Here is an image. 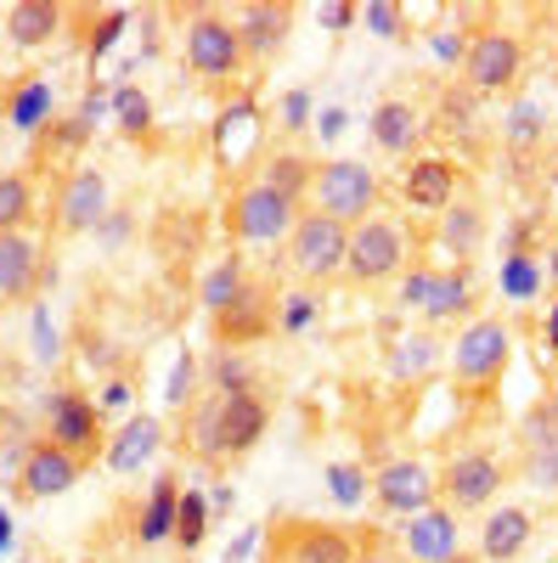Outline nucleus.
<instances>
[{
    "mask_svg": "<svg viewBox=\"0 0 558 563\" xmlns=\"http://www.w3.org/2000/svg\"><path fill=\"white\" fill-rule=\"evenodd\" d=\"M355 563H390V558H355Z\"/></svg>",
    "mask_w": 558,
    "mask_h": 563,
    "instance_id": "nucleus-43",
    "label": "nucleus"
},
{
    "mask_svg": "<svg viewBox=\"0 0 558 563\" xmlns=\"http://www.w3.org/2000/svg\"><path fill=\"white\" fill-rule=\"evenodd\" d=\"M457 158H412L406 175H401V198L412 209H451L457 203Z\"/></svg>",
    "mask_w": 558,
    "mask_h": 563,
    "instance_id": "nucleus-21",
    "label": "nucleus"
},
{
    "mask_svg": "<svg viewBox=\"0 0 558 563\" xmlns=\"http://www.w3.org/2000/svg\"><path fill=\"white\" fill-rule=\"evenodd\" d=\"M366 135H372V147L390 153V158H412L417 147H424V135H429V119L417 113L412 102H379L366 119Z\"/></svg>",
    "mask_w": 558,
    "mask_h": 563,
    "instance_id": "nucleus-20",
    "label": "nucleus"
},
{
    "mask_svg": "<svg viewBox=\"0 0 558 563\" xmlns=\"http://www.w3.org/2000/svg\"><path fill=\"white\" fill-rule=\"evenodd\" d=\"M119 113H124V130H142V124H147V102H142V97H130V90L119 97Z\"/></svg>",
    "mask_w": 558,
    "mask_h": 563,
    "instance_id": "nucleus-38",
    "label": "nucleus"
},
{
    "mask_svg": "<svg viewBox=\"0 0 558 563\" xmlns=\"http://www.w3.org/2000/svg\"><path fill=\"white\" fill-rule=\"evenodd\" d=\"M328 479H333V496H339V501H361V496L372 490V479L361 474V467H333Z\"/></svg>",
    "mask_w": 558,
    "mask_h": 563,
    "instance_id": "nucleus-35",
    "label": "nucleus"
},
{
    "mask_svg": "<svg viewBox=\"0 0 558 563\" xmlns=\"http://www.w3.org/2000/svg\"><path fill=\"white\" fill-rule=\"evenodd\" d=\"M34 220V180L23 169H0V231H29Z\"/></svg>",
    "mask_w": 558,
    "mask_h": 563,
    "instance_id": "nucleus-26",
    "label": "nucleus"
},
{
    "mask_svg": "<svg viewBox=\"0 0 558 563\" xmlns=\"http://www.w3.org/2000/svg\"><path fill=\"white\" fill-rule=\"evenodd\" d=\"M108 214V175L97 164H74L57 186V203H52V231L57 238H79Z\"/></svg>",
    "mask_w": 558,
    "mask_h": 563,
    "instance_id": "nucleus-13",
    "label": "nucleus"
},
{
    "mask_svg": "<svg viewBox=\"0 0 558 563\" xmlns=\"http://www.w3.org/2000/svg\"><path fill=\"white\" fill-rule=\"evenodd\" d=\"M271 327H276V305H271V288H265V282H243V288L231 294L220 310H209V333H215V344H220L226 355L260 344Z\"/></svg>",
    "mask_w": 558,
    "mask_h": 563,
    "instance_id": "nucleus-11",
    "label": "nucleus"
},
{
    "mask_svg": "<svg viewBox=\"0 0 558 563\" xmlns=\"http://www.w3.org/2000/svg\"><path fill=\"white\" fill-rule=\"evenodd\" d=\"M440 243L451 249V260H469V265H474V254H480V243H485V209H480L474 198L451 203L446 220H440Z\"/></svg>",
    "mask_w": 558,
    "mask_h": 563,
    "instance_id": "nucleus-23",
    "label": "nucleus"
},
{
    "mask_svg": "<svg viewBox=\"0 0 558 563\" xmlns=\"http://www.w3.org/2000/svg\"><path fill=\"white\" fill-rule=\"evenodd\" d=\"M321 18H328L333 29H344V23H355V7H328V12H321Z\"/></svg>",
    "mask_w": 558,
    "mask_h": 563,
    "instance_id": "nucleus-39",
    "label": "nucleus"
},
{
    "mask_svg": "<svg viewBox=\"0 0 558 563\" xmlns=\"http://www.w3.org/2000/svg\"><path fill=\"white\" fill-rule=\"evenodd\" d=\"M552 57H558V12H552Z\"/></svg>",
    "mask_w": 558,
    "mask_h": 563,
    "instance_id": "nucleus-42",
    "label": "nucleus"
},
{
    "mask_svg": "<svg viewBox=\"0 0 558 563\" xmlns=\"http://www.w3.org/2000/svg\"><path fill=\"white\" fill-rule=\"evenodd\" d=\"M519 440H525V445H558V395H541V400L525 411Z\"/></svg>",
    "mask_w": 558,
    "mask_h": 563,
    "instance_id": "nucleus-30",
    "label": "nucleus"
},
{
    "mask_svg": "<svg viewBox=\"0 0 558 563\" xmlns=\"http://www.w3.org/2000/svg\"><path fill=\"white\" fill-rule=\"evenodd\" d=\"M310 316H316V299L310 294H288L283 305H276V327H283V333H299Z\"/></svg>",
    "mask_w": 558,
    "mask_h": 563,
    "instance_id": "nucleus-33",
    "label": "nucleus"
},
{
    "mask_svg": "<svg viewBox=\"0 0 558 563\" xmlns=\"http://www.w3.org/2000/svg\"><path fill=\"white\" fill-rule=\"evenodd\" d=\"M530 536H536V512L530 507H496V512H485V525H480V552L491 563H514L530 547Z\"/></svg>",
    "mask_w": 558,
    "mask_h": 563,
    "instance_id": "nucleus-22",
    "label": "nucleus"
},
{
    "mask_svg": "<svg viewBox=\"0 0 558 563\" xmlns=\"http://www.w3.org/2000/svg\"><path fill=\"white\" fill-rule=\"evenodd\" d=\"M243 282H249V276H243V265H238V260H226V265H220V271L209 276V288H204V305H209V310H220V305H226L231 294L243 288Z\"/></svg>",
    "mask_w": 558,
    "mask_h": 563,
    "instance_id": "nucleus-31",
    "label": "nucleus"
},
{
    "mask_svg": "<svg viewBox=\"0 0 558 563\" xmlns=\"http://www.w3.org/2000/svg\"><path fill=\"white\" fill-rule=\"evenodd\" d=\"M45 108H52L45 85H40V79H29V90L18 97V108H12V113H18V124H23V130H40V113H45Z\"/></svg>",
    "mask_w": 558,
    "mask_h": 563,
    "instance_id": "nucleus-34",
    "label": "nucleus"
},
{
    "mask_svg": "<svg viewBox=\"0 0 558 563\" xmlns=\"http://www.w3.org/2000/svg\"><path fill=\"white\" fill-rule=\"evenodd\" d=\"M299 214H305L299 203H288L283 192H271V186L254 175V180H243L238 192H231V203H226V231H231L238 243H288V231H294Z\"/></svg>",
    "mask_w": 558,
    "mask_h": 563,
    "instance_id": "nucleus-10",
    "label": "nucleus"
},
{
    "mask_svg": "<svg viewBox=\"0 0 558 563\" xmlns=\"http://www.w3.org/2000/svg\"><path fill=\"white\" fill-rule=\"evenodd\" d=\"M514 474H519L530 490L558 496V445H525L519 462H514Z\"/></svg>",
    "mask_w": 558,
    "mask_h": 563,
    "instance_id": "nucleus-29",
    "label": "nucleus"
},
{
    "mask_svg": "<svg viewBox=\"0 0 558 563\" xmlns=\"http://www.w3.org/2000/svg\"><path fill=\"white\" fill-rule=\"evenodd\" d=\"M153 445H158V422H153V417H135L130 429L108 445V467H113V474H130L135 462L153 456Z\"/></svg>",
    "mask_w": 558,
    "mask_h": 563,
    "instance_id": "nucleus-27",
    "label": "nucleus"
},
{
    "mask_svg": "<svg viewBox=\"0 0 558 563\" xmlns=\"http://www.w3.org/2000/svg\"><path fill=\"white\" fill-rule=\"evenodd\" d=\"M525 79V40L502 23H485L480 34H469L462 45V90L469 97H496V90H514Z\"/></svg>",
    "mask_w": 558,
    "mask_h": 563,
    "instance_id": "nucleus-7",
    "label": "nucleus"
},
{
    "mask_svg": "<svg viewBox=\"0 0 558 563\" xmlns=\"http://www.w3.org/2000/svg\"><path fill=\"white\" fill-rule=\"evenodd\" d=\"M372 34H379V40H401V29H406V18H401V7H390V0H372V7L366 12H355Z\"/></svg>",
    "mask_w": 558,
    "mask_h": 563,
    "instance_id": "nucleus-32",
    "label": "nucleus"
},
{
    "mask_svg": "<svg viewBox=\"0 0 558 563\" xmlns=\"http://www.w3.org/2000/svg\"><path fill=\"white\" fill-rule=\"evenodd\" d=\"M310 175H316V164L299 158V153H271L265 169H260V180L271 186V192H283V198L299 203V209H305V192H310Z\"/></svg>",
    "mask_w": 558,
    "mask_h": 563,
    "instance_id": "nucleus-25",
    "label": "nucleus"
},
{
    "mask_svg": "<svg viewBox=\"0 0 558 563\" xmlns=\"http://www.w3.org/2000/svg\"><path fill=\"white\" fill-rule=\"evenodd\" d=\"M480 305V276H474V265L469 260H451V265H435V276H429V294H424V321H451V316H469ZM474 321V316H469Z\"/></svg>",
    "mask_w": 558,
    "mask_h": 563,
    "instance_id": "nucleus-17",
    "label": "nucleus"
},
{
    "mask_svg": "<svg viewBox=\"0 0 558 563\" xmlns=\"http://www.w3.org/2000/svg\"><path fill=\"white\" fill-rule=\"evenodd\" d=\"M507 467L496 451H457L446 467H440V479H435V501L446 507V512H491V501H496V490L507 485Z\"/></svg>",
    "mask_w": 558,
    "mask_h": 563,
    "instance_id": "nucleus-9",
    "label": "nucleus"
},
{
    "mask_svg": "<svg viewBox=\"0 0 558 563\" xmlns=\"http://www.w3.org/2000/svg\"><path fill=\"white\" fill-rule=\"evenodd\" d=\"M372 501H379L384 512H395V519H412V512L435 507V474L424 462H390L379 467V479H372Z\"/></svg>",
    "mask_w": 558,
    "mask_h": 563,
    "instance_id": "nucleus-16",
    "label": "nucleus"
},
{
    "mask_svg": "<svg viewBox=\"0 0 558 563\" xmlns=\"http://www.w3.org/2000/svg\"><path fill=\"white\" fill-rule=\"evenodd\" d=\"M45 282V265H40V243L29 231H0V310L12 305H29Z\"/></svg>",
    "mask_w": 558,
    "mask_h": 563,
    "instance_id": "nucleus-15",
    "label": "nucleus"
},
{
    "mask_svg": "<svg viewBox=\"0 0 558 563\" xmlns=\"http://www.w3.org/2000/svg\"><path fill=\"white\" fill-rule=\"evenodd\" d=\"M175 519H180V485L164 474L147 496V512H142V541H164L175 536Z\"/></svg>",
    "mask_w": 558,
    "mask_h": 563,
    "instance_id": "nucleus-28",
    "label": "nucleus"
},
{
    "mask_svg": "<svg viewBox=\"0 0 558 563\" xmlns=\"http://www.w3.org/2000/svg\"><path fill=\"white\" fill-rule=\"evenodd\" d=\"M547 350L558 355V299H552V316H547Z\"/></svg>",
    "mask_w": 558,
    "mask_h": 563,
    "instance_id": "nucleus-40",
    "label": "nucleus"
},
{
    "mask_svg": "<svg viewBox=\"0 0 558 563\" xmlns=\"http://www.w3.org/2000/svg\"><path fill=\"white\" fill-rule=\"evenodd\" d=\"M175 530H180L186 547H198V541H204V512H198L193 496H180V519H175Z\"/></svg>",
    "mask_w": 558,
    "mask_h": 563,
    "instance_id": "nucleus-36",
    "label": "nucleus"
},
{
    "mask_svg": "<svg viewBox=\"0 0 558 563\" xmlns=\"http://www.w3.org/2000/svg\"><path fill=\"white\" fill-rule=\"evenodd\" d=\"M57 29H63V7H57V0H18V7L7 12L12 45H45V40H57Z\"/></svg>",
    "mask_w": 558,
    "mask_h": 563,
    "instance_id": "nucleus-24",
    "label": "nucleus"
},
{
    "mask_svg": "<svg viewBox=\"0 0 558 563\" xmlns=\"http://www.w3.org/2000/svg\"><path fill=\"white\" fill-rule=\"evenodd\" d=\"M355 536L344 525H328V519H271L265 525V558L260 563H355Z\"/></svg>",
    "mask_w": 558,
    "mask_h": 563,
    "instance_id": "nucleus-6",
    "label": "nucleus"
},
{
    "mask_svg": "<svg viewBox=\"0 0 558 563\" xmlns=\"http://www.w3.org/2000/svg\"><path fill=\"white\" fill-rule=\"evenodd\" d=\"M238 34H243L249 63H271L294 34V7L288 0H254V7L238 12Z\"/></svg>",
    "mask_w": 558,
    "mask_h": 563,
    "instance_id": "nucleus-19",
    "label": "nucleus"
},
{
    "mask_svg": "<svg viewBox=\"0 0 558 563\" xmlns=\"http://www.w3.org/2000/svg\"><path fill=\"white\" fill-rule=\"evenodd\" d=\"M507 355H514V333L502 316L462 321V333L451 339V384L469 400H491L507 378Z\"/></svg>",
    "mask_w": 558,
    "mask_h": 563,
    "instance_id": "nucleus-2",
    "label": "nucleus"
},
{
    "mask_svg": "<svg viewBox=\"0 0 558 563\" xmlns=\"http://www.w3.org/2000/svg\"><path fill=\"white\" fill-rule=\"evenodd\" d=\"M344 249H350V231L339 220H321V214H299L288 243H283V260L288 271L305 282V288H328V282L344 276Z\"/></svg>",
    "mask_w": 558,
    "mask_h": 563,
    "instance_id": "nucleus-8",
    "label": "nucleus"
},
{
    "mask_svg": "<svg viewBox=\"0 0 558 563\" xmlns=\"http://www.w3.org/2000/svg\"><path fill=\"white\" fill-rule=\"evenodd\" d=\"M265 422H271V406L254 389H209L193 406V456L215 467L238 462L265 440Z\"/></svg>",
    "mask_w": 558,
    "mask_h": 563,
    "instance_id": "nucleus-1",
    "label": "nucleus"
},
{
    "mask_svg": "<svg viewBox=\"0 0 558 563\" xmlns=\"http://www.w3.org/2000/svg\"><path fill=\"white\" fill-rule=\"evenodd\" d=\"M12 541V525H7V512H0V547H7Z\"/></svg>",
    "mask_w": 558,
    "mask_h": 563,
    "instance_id": "nucleus-41",
    "label": "nucleus"
},
{
    "mask_svg": "<svg viewBox=\"0 0 558 563\" xmlns=\"http://www.w3.org/2000/svg\"><path fill=\"white\" fill-rule=\"evenodd\" d=\"M412 265V231L390 214H372L350 225V249H344V282L350 288H384Z\"/></svg>",
    "mask_w": 558,
    "mask_h": 563,
    "instance_id": "nucleus-5",
    "label": "nucleus"
},
{
    "mask_svg": "<svg viewBox=\"0 0 558 563\" xmlns=\"http://www.w3.org/2000/svg\"><path fill=\"white\" fill-rule=\"evenodd\" d=\"M45 440L85 456V462H97L102 456V411L79 389H57L52 400H45Z\"/></svg>",
    "mask_w": 558,
    "mask_h": 563,
    "instance_id": "nucleus-12",
    "label": "nucleus"
},
{
    "mask_svg": "<svg viewBox=\"0 0 558 563\" xmlns=\"http://www.w3.org/2000/svg\"><path fill=\"white\" fill-rule=\"evenodd\" d=\"M85 467H90L85 456H74V451H63L52 440H34L23 451V462H18V501H45V496L74 490Z\"/></svg>",
    "mask_w": 558,
    "mask_h": 563,
    "instance_id": "nucleus-14",
    "label": "nucleus"
},
{
    "mask_svg": "<svg viewBox=\"0 0 558 563\" xmlns=\"http://www.w3.org/2000/svg\"><path fill=\"white\" fill-rule=\"evenodd\" d=\"M180 52H186V68H193L198 79H209V85H231V79H243V68H249L238 18H226L215 7H193V12H186Z\"/></svg>",
    "mask_w": 558,
    "mask_h": 563,
    "instance_id": "nucleus-4",
    "label": "nucleus"
},
{
    "mask_svg": "<svg viewBox=\"0 0 558 563\" xmlns=\"http://www.w3.org/2000/svg\"><path fill=\"white\" fill-rule=\"evenodd\" d=\"M429 276H435V265H412V276L401 282V305H424V294H429Z\"/></svg>",
    "mask_w": 558,
    "mask_h": 563,
    "instance_id": "nucleus-37",
    "label": "nucleus"
},
{
    "mask_svg": "<svg viewBox=\"0 0 558 563\" xmlns=\"http://www.w3.org/2000/svg\"><path fill=\"white\" fill-rule=\"evenodd\" d=\"M379 198H384V186H379V175H372L361 158H328V164H316V175H310L305 214L339 220L350 231V225L379 214Z\"/></svg>",
    "mask_w": 558,
    "mask_h": 563,
    "instance_id": "nucleus-3",
    "label": "nucleus"
},
{
    "mask_svg": "<svg viewBox=\"0 0 558 563\" xmlns=\"http://www.w3.org/2000/svg\"><path fill=\"white\" fill-rule=\"evenodd\" d=\"M401 541H406V558H412V563H451V558L462 552L457 512H446L440 501L424 507V512H412L406 530H401Z\"/></svg>",
    "mask_w": 558,
    "mask_h": 563,
    "instance_id": "nucleus-18",
    "label": "nucleus"
}]
</instances>
